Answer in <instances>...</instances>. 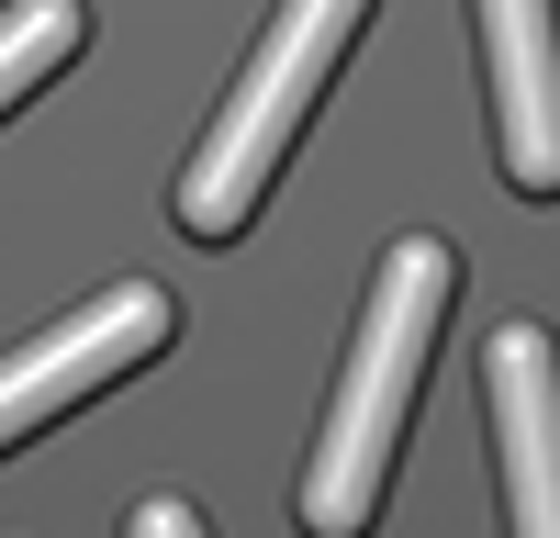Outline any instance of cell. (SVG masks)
Segmentation results:
<instances>
[{
    "mask_svg": "<svg viewBox=\"0 0 560 538\" xmlns=\"http://www.w3.org/2000/svg\"><path fill=\"white\" fill-rule=\"evenodd\" d=\"M448 292H459V258L438 236H393L382 247L370 303H359V348H348L337 393H325V437H314V460L292 482L303 538H370L393 448H404V416H415V382H427V348L448 326Z\"/></svg>",
    "mask_w": 560,
    "mask_h": 538,
    "instance_id": "6da1fadb",
    "label": "cell"
},
{
    "mask_svg": "<svg viewBox=\"0 0 560 538\" xmlns=\"http://www.w3.org/2000/svg\"><path fill=\"white\" fill-rule=\"evenodd\" d=\"M359 23H370V0H280V12H269V34L247 45L236 90L213 102L202 147H191V168H179V191H168L179 236L224 247V236H247V224H258L269 179L292 168V134H303V113H314V90L337 79V57L359 45Z\"/></svg>",
    "mask_w": 560,
    "mask_h": 538,
    "instance_id": "7a4b0ae2",
    "label": "cell"
},
{
    "mask_svg": "<svg viewBox=\"0 0 560 538\" xmlns=\"http://www.w3.org/2000/svg\"><path fill=\"white\" fill-rule=\"evenodd\" d=\"M168 326H179V303L158 281H113V292H90L79 314H57L45 337H23L12 359H0V448L45 437L57 416H79L102 382L147 371V359L168 348Z\"/></svg>",
    "mask_w": 560,
    "mask_h": 538,
    "instance_id": "3957f363",
    "label": "cell"
},
{
    "mask_svg": "<svg viewBox=\"0 0 560 538\" xmlns=\"http://www.w3.org/2000/svg\"><path fill=\"white\" fill-rule=\"evenodd\" d=\"M471 34H482V79H493L504 179L527 202H549L560 191V34H549V0H471Z\"/></svg>",
    "mask_w": 560,
    "mask_h": 538,
    "instance_id": "277c9868",
    "label": "cell"
},
{
    "mask_svg": "<svg viewBox=\"0 0 560 538\" xmlns=\"http://www.w3.org/2000/svg\"><path fill=\"white\" fill-rule=\"evenodd\" d=\"M482 404H493V460H504V527L560 538V359L538 326H504L482 348Z\"/></svg>",
    "mask_w": 560,
    "mask_h": 538,
    "instance_id": "5b68a950",
    "label": "cell"
},
{
    "mask_svg": "<svg viewBox=\"0 0 560 538\" xmlns=\"http://www.w3.org/2000/svg\"><path fill=\"white\" fill-rule=\"evenodd\" d=\"M79 0H0V113H23V90H45L79 57Z\"/></svg>",
    "mask_w": 560,
    "mask_h": 538,
    "instance_id": "8992f818",
    "label": "cell"
},
{
    "mask_svg": "<svg viewBox=\"0 0 560 538\" xmlns=\"http://www.w3.org/2000/svg\"><path fill=\"white\" fill-rule=\"evenodd\" d=\"M124 538H213V527H202L191 505H179V493H147V505L124 516Z\"/></svg>",
    "mask_w": 560,
    "mask_h": 538,
    "instance_id": "52a82bcc",
    "label": "cell"
}]
</instances>
